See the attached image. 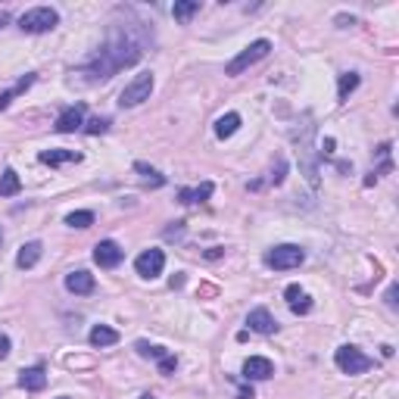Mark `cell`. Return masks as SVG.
<instances>
[{
	"instance_id": "1",
	"label": "cell",
	"mask_w": 399,
	"mask_h": 399,
	"mask_svg": "<svg viewBox=\"0 0 399 399\" xmlns=\"http://www.w3.org/2000/svg\"><path fill=\"white\" fill-rule=\"evenodd\" d=\"M143 22H131V25H116L106 37V44L78 69V75H87L85 85H97V81H106L118 72V69L134 66L143 56V47H147V31L141 28Z\"/></svg>"
},
{
	"instance_id": "2",
	"label": "cell",
	"mask_w": 399,
	"mask_h": 399,
	"mask_svg": "<svg viewBox=\"0 0 399 399\" xmlns=\"http://www.w3.org/2000/svg\"><path fill=\"white\" fill-rule=\"evenodd\" d=\"M312 116L305 112V125H303V134L296 137V156H299V166H303V175L312 187H318V153L312 150V134H315V125H309Z\"/></svg>"
},
{
	"instance_id": "3",
	"label": "cell",
	"mask_w": 399,
	"mask_h": 399,
	"mask_svg": "<svg viewBox=\"0 0 399 399\" xmlns=\"http://www.w3.org/2000/svg\"><path fill=\"white\" fill-rule=\"evenodd\" d=\"M56 25H60V12L53 6H35V10H25L19 16V28L25 35H44V31L56 28Z\"/></svg>"
},
{
	"instance_id": "4",
	"label": "cell",
	"mask_w": 399,
	"mask_h": 399,
	"mask_svg": "<svg viewBox=\"0 0 399 399\" xmlns=\"http://www.w3.org/2000/svg\"><path fill=\"white\" fill-rule=\"evenodd\" d=\"M268 53H272V41L259 37V41H253L249 47H243L240 53H237L234 60H231L228 66H224V75H231V78H234V75H243L249 66H256L259 60H265Z\"/></svg>"
},
{
	"instance_id": "5",
	"label": "cell",
	"mask_w": 399,
	"mask_h": 399,
	"mask_svg": "<svg viewBox=\"0 0 399 399\" xmlns=\"http://www.w3.org/2000/svg\"><path fill=\"white\" fill-rule=\"evenodd\" d=\"M305 259V249L296 247V243H278L265 253V265L274 268V272H290V268H299Z\"/></svg>"
},
{
	"instance_id": "6",
	"label": "cell",
	"mask_w": 399,
	"mask_h": 399,
	"mask_svg": "<svg viewBox=\"0 0 399 399\" xmlns=\"http://www.w3.org/2000/svg\"><path fill=\"white\" fill-rule=\"evenodd\" d=\"M153 72H141V75H134V78L125 85V91L118 94V106H141L143 100H150V94H153Z\"/></svg>"
},
{
	"instance_id": "7",
	"label": "cell",
	"mask_w": 399,
	"mask_h": 399,
	"mask_svg": "<svg viewBox=\"0 0 399 399\" xmlns=\"http://www.w3.org/2000/svg\"><path fill=\"white\" fill-rule=\"evenodd\" d=\"M334 362H337V368H340L343 374H365L368 368L374 365L371 359H368L365 353H362L359 346H353V343H346V346H340L334 353Z\"/></svg>"
},
{
	"instance_id": "8",
	"label": "cell",
	"mask_w": 399,
	"mask_h": 399,
	"mask_svg": "<svg viewBox=\"0 0 399 399\" xmlns=\"http://www.w3.org/2000/svg\"><path fill=\"white\" fill-rule=\"evenodd\" d=\"M162 268H166V253H162V249H143V253L134 259V272L147 281L159 278Z\"/></svg>"
},
{
	"instance_id": "9",
	"label": "cell",
	"mask_w": 399,
	"mask_h": 399,
	"mask_svg": "<svg viewBox=\"0 0 399 399\" xmlns=\"http://www.w3.org/2000/svg\"><path fill=\"white\" fill-rule=\"evenodd\" d=\"M85 128V103H75V106H66V109L56 116V131L60 134H72V131Z\"/></svg>"
},
{
	"instance_id": "10",
	"label": "cell",
	"mask_w": 399,
	"mask_h": 399,
	"mask_svg": "<svg viewBox=\"0 0 399 399\" xmlns=\"http://www.w3.org/2000/svg\"><path fill=\"white\" fill-rule=\"evenodd\" d=\"M122 259H125V249L118 247L116 240H100L97 247H94V262H97L100 268H116Z\"/></svg>"
},
{
	"instance_id": "11",
	"label": "cell",
	"mask_w": 399,
	"mask_h": 399,
	"mask_svg": "<svg viewBox=\"0 0 399 399\" xmlns=\"http://www.w3.org/2000/svg\"><path fill=\"white\" fill-rule=\"evenodd\" d=\"M284 299H287V305H290V312L293 315H309L312 312V296L303 290L299 284H287V290H284Z\"/></svg>"
},
{
	"instance_id": "12",
	"label": "cell",
	"mask_w": 399,
	"mask_h": 399,
	"mask_svg": "<svg viewBox=\"0 0 399 399\" xmlns=\"http://www.w3.org/2000/svg\"><path fill=\"white\" fill-rule=\"evenodd\" d=\"M272 374H274V365L265 355H249V359L243 362V378L247 380H268Z\"/></svg>"
},
{
	"instance_id": "13",
	"label": "cell",
	"mask_w": 399,
	"mask_h": 399,
	"mask_svg": "<svg viewBox=\"0 0 399 399\" xmlns=\"http://www.w3.org/2000/svg\"><path fill=\"white\" fill-rule=\"evenodd\" d=\"M94 287H97V281H94V274L85 272V268L66 274V290L75 293V296H87V293H94Z\"/></svg>"
},
{
	"instance_id": "14",
	"label": "cell",
	"mask_w": 399,
	"mask_h": 399,
	"mask_svg": "<svg viewBox=\"0 0 399 399\" xmlns=\"http://www.w3.org/2000/svg\"><path fill=\"white\" fill-rule=\"evenodd\" d=\"M247 328L249 330H256V334H274L278 330V321H274V315L268 309H253L247 315Z\"/></svg>"
},
{
	"instance_id": "15",
	"label": "cell",
	"mask_w": 399,
	"mask_h": 399,
	"mask_svg": "<svg viewBox=\"0 0 399 399\" xmlns=\"http://www.w3.org/2000/svg\"><path fill=\"white\" fill-rule=\"evenodd\" d=\"M16 380H19V387H22V390H31V393H37V390H44V387H47V371H44V365H35V368H22Z\"/></svg>"
},
{
	"instance_id": "16",
	"label": "cell",
	"mask_w": 399,
	"mask_h": 399,
	"mask_svg": "<svg viewBox=\"0 0 399 399\" xmlns=\"http://www.w3.org/2000/svg\"><path fill=\"white\" fill-rule=\"evenodd\" d=\"M212 181H203L200 187H181L178 190V203H184V206H197V203H206V200L212 197Z\"/></svg>"
},
{
	"instance_id": "17",
	"label": "cell",
	"mask_w": 399,
	"mask_h": 399,
	"mask_svg": "<svg viewBox=\"0 0 399 399\" xmlns=\"http://www.w3.org/2000/svg\"><path fill=\"white\" fill-rule=\"evenodd\" d=\"M41 253H44L41 240L22 243V247H19V253H16V265H19V268H35L37 259H41Z\"/></svg>"
},
{
	"instance_id": "18",
	"label": "cell",
	"mask_w": 399,
	"mask_h": 399,
	"mask_svg": "<svg viewBox=\"0 0 399 399\" xmlns=\"http://www.w3.org/2000/svg\"><path fill=\"white\" fill-rule=\"evenodd\" d=\"M87 340H91V346H112V343H118V330L109 328V324H94L91 334H87Z\"/></svg>"
},
{
	"instance_id": "19",
	"label": "cell",
	"mask_w": 399,
	"mask_h": 399,
	"mask_svg": "<svg viewBox=\"0 0 399 399\" xmlns=\"http://www.w3.org/2000/svg\"><path fill=\"white\" fill-rule=\"evenodd\" d=\"M44 166H62V162H81V153L75 150H44L41 153Z\"/></svg>"
},
{
	"instance_id": "20",
	"label": "cell",
	"mask_w": 399,
	"mask_h": 399,
	"mask_svg": "<svg viewBox=\"0 0 399 399\" xmlns=\"http://www.w3.org/2000/svg\"><path fill=\"white\" fill-rule=\"evenodd\" d=\"M237 128H240V116H237V112H224V116L215 122V137L224 141V137L237 134Z\"/></svg>"
},
{
	"instance_id": "21",
	"label": "cell",
	"mask_w": 399,
	"mask_h": 399,
	"mask_svg": "<svg viewBox=\"0 0 399 399\" xmlns=\"http://www.w3.org/2000/svg\"><path fill=\"white\" fill-rule=\"evenodd\" d=\"M19 190H22V181H19L16 168H6V172L0 175V197H16Z\"/></svg>"
},
{
	"instance_id": "22",
	"label": "cell",
	"mask_w": 399,
	"mask_h": 399,
	"mask_svg": "<svg viewBox=\"0 0 399 399\" xmlns=\"http://www.w3.org/2000/svg\"><path fill=\"white\" fill-rule=\"evenodd\" d=\"M31 85H35V75H25V78L19 81L16 87H10V91H3V94H0V109H6V106H10L12 100L19 97V94H25V91H28Z\"/></svg>"
},
{
	"instance_id": "23",
	"label": "cell",
	"mask_w": 399,
	"mask_h": 399,
	"mask_svg": "<svg viewBox=\"0 0 399 399\" xmlns=\"http://www.w3.org/2000/svg\"><path fill=\"white\" fill-rule=\"evenodd\" d=\"M355 87H359V75H355V72H343L340 75V85H337V100H340V103H346L349 94H353Z\"/></svg>"
},
{
	"instance_id": "24",
	"label": "cell",
	"mask_w": 399,
	"mask_h": 399,
	"mask_svg": "<svg viewBox=\"0 0 399 399\" xmlns=\"http://www.w3.org/2000/svg\"><path fill=\"white\" fill-rule=\"evenodd\" d=\"M200 12V3L197 0H178V3L172 6V16L178 19V22H187V19H193Z\"/></svg>"
},
{
	"instance_id": "25",
	"label": "cell",
	"mask_w": 399,
	"mask_h": 399,
	"mask_svg": "<svg viewBox=\"0 0 399 399\" xmlns=\"http://www.w3.org/2000/svg\"><path fill=\"white\" fill-rule=\"evenodd\" d=\"M66 224H69V228H81V231L91 228V224H94V212H91V209L69 212V215H66Z\"/></svg>"
},
{
	"instance_id": "26",
	"label": "cell",
	"mask_w": 399,
	"mask_h": 399,
	"mask_svg": "<svg viewBox=\"0 0 399 399\" xmlns=\"http://www.w3.org/2000/svg\"><path fill=\"white\" fill-rule=\"evenodd\" d=\"M134 172L141 175L143 181H150V184H153V187H162V184H166V178H162V175L156 172V168H150L147 162H134Z\"/></svg>"
},
{
	"instance_id": "27",
	"label": "cell",
	"mask_w": 399,
	"mask_h": 399,
	"mask_svg": "<svg viewBox=\"0 0 399 399\" xmlns=\"http://www.w3.org/2000/svg\"><path fill=\"white\" fill-rule=\"evenodd\" d=\"M134 349H137V353L143 355V359H156V362H159L162 355H168V349H162V346H153V343H147V340H137V343H134Z\"/></svg>"
},
{
	"instance_id": "28",
	"label": "cell",
	"mask_w": 399,
	"mask_h": 399,
	"mask_svg": "<svg viewBox=\"0 0 399 399\" xmlns=\"http://www.w3.org/2000/svg\"><path fill=\"white\" fill-rule=\"evenodd\" d=\"M109 118L106 116H97V118H91V122H85V131L87 134H103V131H109Z\"/></svg>"
},
{
	"instance_id": "29",
	"label": "cell",
	"mask_w": 399,
	"mask_h": 399,
	"mask_svg": "<svg viewBox=\"0 0 399 399\" xmlns=\"http://www.w3.org/2000/svg\"><path fill=\"white\" fill-rule=\"evenodd\" d=\"M175 368H178V359H175L172 353H168V355H162V359H159V374H172Z\"/></svg>"
},
{
	"instance_id": "30",
	"label": "cell",
	"mask_w": 399,
	"mask_h": 399,
	"mask_svg": "<svg viewBox=\"0 0 399 399\" xmlns=\"http://www.w3.org/2000/svg\"><path fill=\"white\" fill-rule=\"evenodd\" d=\"M334 147H337L334 137H324V141H321V156H330V153H334Z\"/></svg>"
},
{
	"instance_id": "31",
	"label": "cell",
	"mask_w": 399,
	"mask_h": 399,
	"mask_svg": "<svg viewBox=\"0 0 399 399\" xmlns=\"http://www.w3.org/2000/svg\"><path fill=\"white\" fill-rule=\"evenodd\" d=\"M181 234H184V222H175V228H168V231H166L168 240H172V237H181Z\"/></svg>"
},
{
	"instance_id": "32",
	"label": "cell",
	"mask_w": 399,
	"mask_h": 399,
	"mask_svg": "<svg viewBox=\"0 0 399 399\" xmlns=\"http://www.w3.org/2000/svg\"><path fill=\"white\" fill-rule=\"evenodd\" d=\"M6 355H10V337L0 334V359H6Z\"/></svg>"
},
{
	"instance_id": "33",
	"label": "cell",
	"mask_w": 399,
	"mask_h": 399,
	"mask_svg": "<svg viewBox=\"0 0 399 399\" xmlns=\"http://www.w3.org/2000/svg\"><path fill=\"white\" fill-rule=\"evenodd\" d=\"M387 305L396 309V284H390V290H387Z\"/></svg>"
},
{
	"instance_id": "34",
	"label": "cell",
	"mask_w": 399,
	"mask_h": 399,
	"mask_svg": "<svg viewBox=\"0 0 399 399\" xmlns=\"http://www.w3.org/2000/svg\"><path fill=\"white\" fill-rule=\"evenodd\" d=\"M337 25H340V28H349V25H355V19L353 16H337Z\"/></svg>"
},
{
	"instance_id": "35",
	"label": "cell",
	"mask_w": 399,
	"mask_h": 399,
	"mask_svg": "<svg viewBox=\"0 0 399 399\" xmlns=\"http://www.w3.org/2000/svg\"><path fill=\"white\" fill-rule=\"evenodd\" d=\"M237 399H256L253 387H243V390H240V393H237Z\"/></svg>"
},
{
	"instance_id": "36",
	"label": "cell",
	"mask_w": 399,
	"mask_h": 399,
	"mask_svg": "<svg viewBox=\"0 0 399 399\" xmlns=\"http://www.w3.org/2000/svg\"><path fill=\"white\" fill-rule=\"evenodd\" d=\"M6 22H10V12H0V28H3Z\"/></svg>"
},
{
	"instance_id": "37",
	"label": "cell",
	"mask_w": 399,
	"mask_h": 399,
	"mask_svg": "<svg viewBox=\"0 0 399 399\" xmlns=\"http://www.w3.org/2000/svg\"><path fill=\"white\" fill-rule=\"evenodd\" d=\"M0 247H3V228H0Z\"/></svg>"
},
{
	"instance_id": "38",
	"label": "cell",
	"mask_w": 399,
	"mask_h": 399,
	"mask_svg": "<svg viewBox=\"0 0 399 399\" xmlns=\"http://www.w3.org/2000/svg\"><path fill=\"white\" fill-rule=\"evenodd\" d=\"M141 399H153V396H150V393H143V396H141Z\"/></svg>"
},
{
	"instance_id": "39",
	"label": "cell",
	"mask_w": 399,
	"mask_h": 399,
	"mask_svg": "<svg viewBox=\"0 0 399 399\" xmlns=\"http://www.w3.org/2000/svg\"><path fill=\"white\" fill-rule=\"evenodd\" d=\"M56 399H69V396H56Z\"/></svg>"
}]
</instances>
